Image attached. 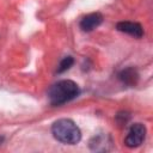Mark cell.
<instances>
[{"label": "cell", "mask_w": 153, "mask_h": 153, "mask_svg": "<svg viewBox=\"0 0 153 153\" xmlns=\"http://www.w3.org/2000/svg\"><path fill=\"white\" fill-rule=\"evenodd\" d=\"M80 93V88L76 82L72 80H60L50 86L48 91V98L51 105L59 106L76 98Z\"/></svg>", "instance_id": "cell-1"}, {"label": "cell", "mask_w": 153, "mask_h": 153, "mask_svg": "<svg viewBox=\"0 0 153 153\" xmlns=\"http://www.w3.org/2000/svg\"><path fill=\"white\" fill-rule=\"evenodd\" d=\"M53 136L65 145H76L81 140L79 127L69 118H60L53 123Z\"/></svg>", "instance_id": "cell-2"}, {"label": "cell", "mask_w": 153, "mask_h": 153, "mask_svg": "<svg viewBox=\"0 0 153 153\" xmlns=\"http://www.w3.org/2000/svg\"><path fill=\"white\" fill-rule=\"evenodd\" d=\"M146 136V127L142 123H134L129 128V131L124 139V145L129 148L139 147Z\"/></svg>", "instance_id": "cell-3"}, {"label": "cell", "mask_w": 153, "mask_h": 153, "mask_svg": "<svg viewBox=\"0 0 153 153\" xmlns=\"http://www.w3.org/2000/svg\"><path fill=\"white\" fill-rule=\"evenodd\" d=\"M102 22H103V16L99 12H93L82 17V19L80 20V29L82 31L90 32L96 27H98L102 24Z\"/></svg>", "instance_id": "cell-4"}, {"label": "cell", "mask_w": 153, "mask_h": 153, "mask_svg": "<svg viewBox=\"0 0 153 153\" xmlns=\"http://www.w3.org/2000/svg\"><path fill=\"white\" fill-rule=\"evenodd\" d=\"M116 29L136 38H141L143 36V27L141 26V24L135 22H120L117 23Z\"/></svg>", "instance_id": "cell-5"}, {"label": "cell", "mask_w": 153, "mask_h": 153, "mask_svg": "<svg viewBox=\"0 0 153 153\" xmlns=\"http://www.w3.org/2000/svg\"><path fill=\"white\" fill-rule=\"evenodd\" d=\"M118 79L127 86H135L139 81V73L134 67H128L118 73Z\"/></svg>", "instance_id": "cell-6"}, {"label": "cell", "mask_w": 153, "mask_h": 153, "mask_svg": "<svg viewBox=\"0 0 153 153\" xmlns=\"http://www.w3.org/2000/svg\"><path fill=\"white\" fill-rule=\"evenodd\" d=\"M73 63H74V59H73L72 56H66V57H63V59L61 60V62L59 63L56 72H57L59 74H61V73L68 71V69L73 66Z\"/></svg>", "instance_id": "cell-7"}]
</instances>
